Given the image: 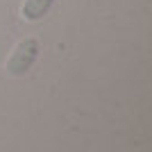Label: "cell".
<instances>
[{"label":"cell","instance_id":"cell-2","mask_svg":"<svg viewBox=\"0 0 152 152\" xmlns=\"http://www.w3.org/2000/svg\"><path fill=\"white\" fill-rule=\"evenodd\" d=\"M52 5H55V0H25L20 7V16L25 20H41L50 12Z\"/></svg>","mask_w":152,"mask_h":152},{"label":"cell","instance_id":"cell-1","mask_svg":"<svg viewBox=\"0 0 152 152\" xmlns=\"http://www.w3.org/2000/svg\"><path fill=\"white\" fill-rule=\"evenodd\" d=\"M37 57H39V41L37 39H23V41L14 48L12 57L7 59L5 70L12 77H20L34 66Z\"/></svg>","mask_w":152,"mask_h":152}]
</instances>
